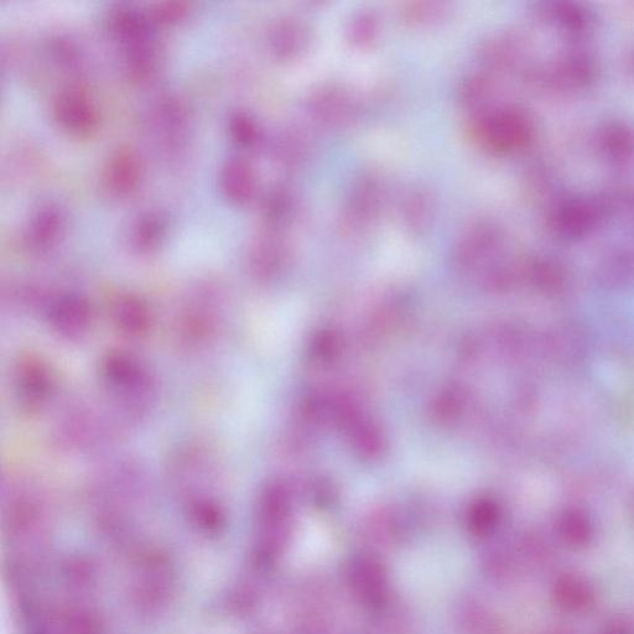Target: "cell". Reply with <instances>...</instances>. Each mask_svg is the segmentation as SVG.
I'll return each mask as SVG.
<instances>
[{"label":"cell","mask_w":634,"mask_h":634,"mask_svg":"<svg viewBox=\"0 0 634 634\" xmlns=\"http://www.w3.org/2000/svg\"><path fill=\"white\" fill-rule=\"evenodd\" d=\"M133 425L105 394L71 403L56 418L53 440L57 448L75 455H92L117 444Z\"/></svg>","instance_id":"1"},{"label":"cell","mask_w":634,"mask_h":634,"mask_svg":"<svg viewBox=\"0 0 634 634\" xmlns=\"http://www.w3.org/2000/svg\"><path fill=\"white\" fill-rule=\"evenodd\" d=\"M98 388L117 402L135 425L145 422L157 408L159 382L148 363L128 351H111L97 371Z\"/></svg>","instance_id":"2"},{"label":"cell","mask_w":634,"mask_h":634,"mask_svg":"<svg viewBox=\"0 0 634 634\" xmlns=\"http://www.w3.org/2000/svg\"><path fill=\"white\" fill-rule=\"evenodd\" d=\"M169 476L187 511L207 522L220 521L222 508L216 491L221 475L210 450L196 444L183 446L170 461Z\"/></svg>","instance_id":"3"},{"label":"cell","mask_w":634,"mask_h":634,"mask_svg":"<svg viewBox=\"0 0 634 634\" xmlns=\"http://www.w3.org/2000/svg\"><path fill=\"white\" fill-rule=\"evenodd\" d=\"M226 301L215 285H199L176 310L173 336L180 352L199 355L216 344L225 326Z\"/></svg>","instance_id":"4"},{"label":"cell","mask_w":634,"mask_h":634,"mask_svg":"<svg viewBox=\"0 0 634 634\" xmlns=\"http://www.w3.org/2000/svg\"><path fill=\"white\" fill-rule=\"evenodd\" d=\"M613 221L608 191L592 195L558 197L550 206L548 226L556 237L580 241Z\"/></svg>","instance_id":"5"},{"label":"cell","mask_w":634,"mask_h":634,"mask_svg":"<svg viewBox=\"0 0 634 634\" xmlns=\"http://www.w3.org/2000/svg\"><path fill=\"white\" fill-rule=\"evenodd\" d=\"M600 65L594 53L581 44H569L553 60L532 66L527 77L538 87L555 93L587 90L599 79Z\"/></svg>","instance_id":"6"},{"label":"cell","mask_w":634,"mask_h":634,"mask_svg":"<svg viewBox=\"0 0 634 634\" xmlns=\"http://www.w3.org/2000/svg\"><path fill=\"white\" fill-rule=\"evenodd\" d=\"M12 391L22 412L30 415L44 412L56 397V373L43 358L22 357L13 368Z\"/></svg>","instance_id":"7"},{"label":"cell","mask_w":634,"mask_h":634,"mask_svg":"<svg viewBox=\"0 0 634 634\" xmlns=\"http://www.w3.org/2000/svg\"><path fill=\"white\" fill-rule=\"evenodd\" d=\"M43 311L49 330L62 341H83L95 325V308L79 293L55 295L45 301Z\"/></svg>","instance_id":"8"},{"label":"cell","mask_w":634,"mask_h":634,"mask_svg":"<svg viewBox=\"0 0 634 634\" xmlns=\"http://www.w3.org/2000/svg\"><path fill=\"white\" fill-rule=\"evenodd\" d=\"M537 14L545 24L558 31L570 44H581L582 41L589 39L596 29L594 12L581 3H542Z\"/></svg>","instance_id":"9"},{"label":"cell","mask_w":634,"mask_h":634,"mask_svg":"<svg viewBox=\"0 0 634 634\" xmlns=\"http://www.w3.org/2000/svg\"><path fill=\"white\" fill-rule=\"evenodd\" d=\"M109 319L114 330L128 340L147 339L154 329L152 306L142 295L135 293L118 294L109 308Z\"/></svg>","instance_id":"10"},{"label":"cell","mask_w":634,"mask_h":634,"mask_svg":"<svg viewBox=\"0 0 634 634\" xmlns=\"http://www.w3.org/2000/svg\"><path fill=\"white\" fill-rule=\"evenodd\" d=\"M486 134L493 148L501 152H516L532 143L535 127L527 112L507 108L490 118Z\"/></svg>","instance_id":"11"},{"label":"cell","mask_w":634,"mask_h":634,"mask_svg":"<svg viewBox=\"0 0 634 634\" xmlns=\"http://www.w3.org/2000/svg\"><path fill=\"white\" fill-rule=\"evenodd\" d=\"M55 118L64 131L87 137L96 131L98 112L85 93L76 90L61 93L55 103Z\"/></svg>","instance_id":"12"},{"label":"cell","mask_w":634,"mask_h":634,"mask_svg":"<svg viewBox=\"0 0 634 634\" xmlns=\"http://www.w3.org/2000/svg\"><path fill=\"white\" fill-rule=\"evenodd\" d=\"M595 145L601 158L612 168H631L634 160V128L623 121L602 124L596 133Z\"/></svg>","instance_id":"13"},{"label":"cell","mask_w":634,"mask_h":634,"mask_svg":"<svg viewBox=\"0 0 634 634\" xmlns=\"http://www.w3.org/2000/svg\"><path fill=\"white\" fill-rule=\"evenodd\" d=\"M254 173L248 161L230 158L223 164L220 173L222 194L235 204H246L254 194Z\"/></svg>","instance_id":"14"},{"label":"cell","mask_w":634,"mask_h":634,"mask_svg":"<svg viewBox=\"0 0 634 634\" xmlns=\"http://www.w3.org/2000/svg\"><path fill=\"white\" fill-rule=\"evenodd\" d=\"M597 279L607 287L622 288L634 282V252L612 247L602 254L596 268Z\"/></svg>","instance_id":"15"},{"label":"cell","mask_w":634,"mask_h":634,"mask_svg":"<svg viewBox=\"0 0 634 634\" xmlns=\"http://www.w3.org/2000/svg\"><path fill=\"white\" fill-rule=\"evenodd\" d=\"M64 217L53 207L40 210L30 221L25 242L34 252H46L53 248L64 230Z\"/></svg>","instance_id":"16"},{"label":"cell","mask_w":634,"mask_h":634,"mask_svg":"<svg viewBox=\"0 0 634 634\" xmlns=\"http://www.w3.org/2000/svg\"><path fill=\"white\" fill-rule=\"evenodd\" d=\"M140 180V164L132 150H117L108 160L106 181L119 196L132 194Z\"/></svg>","instance_id":"17"},{"label":"cell","mask_w":634,"mask_h":634,"mask_svg":"<svg viewBox=\"0 0 634 634\" xmlns=\"http://www.w3.org/2000/svg\"><path fill=\"white\" fill-rule=\"evenodd\" d=\"M165 235L164 221L157 215H147L138 221L133 233L135 248L143 253L155 251Z\"/></svg>","instance_id":"18"},{"label":"cell","mask_w":634,"mask_h":634,"mask_svg":"<svg viewBox=\"0 0 634 634\" xmlns=\"http://www.w3.org/2000/svg\"><path fill=\"white\" fill-rule=\"evenodd\" d=\"M233 140L242 147H251L257 142L258 128L251 117L244 113H236L228 123Z\"/></svg>","instance_id":"19"},{"label":"cell","mask_w":634,"mask_h":634,"mask_svg":"<svg viewBox=\"0 0 634 634\" xmlns=\"http://www.w3.org/2000/svg\"><path fill=\"white\" fill-rule=\"evenodd\" d=\"M187 14V4L181 2H168L159 4L154 10V19L159 23L174 24L184 19Z\"/></svg>","instance_id":"20"},{"label":"cell","mask_w":634,"mask_h":634,"mask_svg":"<svg viewBox=\"0 0 634 634\" xmlns=\"http://www.w3.org/2000/svg\"><path fill=\"white\" fill-rule=\"evenodd\" d=\"M627 67H628V70H630L632 74H634V50L632 51L630 56H628Z\"/></svg>","instance_id":"21"},{"label":"cell","mask_w":634,"mask_h":634,"mask_svg":"<svg viewBox=\"0 0 634 634\" xmlns=\"http://www.w3.org/2000/svg\"><path fill=\"white\" fill-rule=\"evenodd\" d=\"M633 163H634V160H633ZM633 163H632V164H633ZM631 166H632V165H631Z\"/></svg>","instance_id":"22"}]
</instances>
